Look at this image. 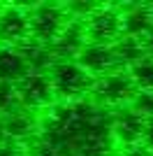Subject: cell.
Segmentation results:
<instances>
[{"label": "cell", "instance_id": "obj_7", "mask_svg": "<svg viewBox=\"0 0 153 156\" xmlns=\"http://www.w3.org/2000/svg\"><path fill=\"white\" fill-rule=\"evenodd\" d=\"M30 40L28 9L21 5L0 7V47H21Z\"/></svg>", "mask_w": 153, "mask_h": 156}, {"label": "cell", "instance_id": "obj_3", "mask_svg": "<svg viewBox=\"0 0 153 156\" xmlns=\"http://www.w3.org/2000/svg\"><path fill=\"white\" fill-rule=\"evenodd\" d=\"M72 21L65 5H35L28 9V23H30V40L37 44L51 47L58 40V35L65 30V26Z\"/></svg>", "mask_w": 153, "mask_h": 156}, {"label": "cell", "instance_id": "obj_17", "mask_svg": "<svg viewBox=\"0 0 153 156\" xmlns=\"http://www.w3.org/2000/svg\"><path fill=\"white\" fill-rule=\"evenodd\" d=\"M19 107L16 103V93H14V84L0 82V117H5L9 112H14Z\"/></svg>", "mask_w": 153, "mask_h": 156}, {"label": "cell", "instance_id": "obj_16", "mask_svg": "<svg viewBox=\"0 0 153 156\" xmlns=\"http://www.w3.org/2000/svg\"><path fill=\"white\" fill-rule=\"evenodd\" d=\"M130 107L144 119H153V91H137Z\"/></svg>", "mask_w": 153, "mask_h": 156}, {"label": "cell", "instance_id": "obj_13", "mask_svg": "<svg viewBox=\"0 0 153 156\" xmlns=\"http://www.w3.org/2000/svg\"><path fill=\"white\" fill-rule=\"evenodd\" d=\"M2 124H5V137L7 140H25V137L35 135V119L28 110L23 107H16L14 112L2 117Z\"/></svg>", "mask_w": 153, "mask_h": 156}, {"label": "cell", "instance_id": "obj_10", "mask_svg": "<svg viewBox=\"0 0 153 156\" xmlns=\"http://www.w3.org/2000/svg\"><path fill=\"white\" fill-rule=\"evenodd\" d=\"M86 44V33H83V21L72 16V21L65 26V30L58 35V40L51 44V51L56 61H65L67 56H76Z\"/></svg>", "mask_w": 153, "mask_h": 156}, {"label": "cell", "instance_id": "obj_11", "mask_svg": "<svg viewBox=\"0 0 153 156\" xmlns=\"http://www.w3.org/2000/svg\"><path fill=\"white\" fill-rule=\"evenodd\" d=\"M121 30L125 37L144 40L153 30V14L148 5H134L121 12Z\"/></svg>", "mask_w": 153, "mask_h": 156}, {"label": "cell", "instance_id": "obj_22", "mask_svg": "<svg viewBox=\"0 0 153 156\" xmlns=\"http://www.w3.org/2000/svg\"><path fill=\"white\" fill-rule=\"evenodd\" d=\"M5 124H2V117H0V142H5Z\"/></svg>", "mask_w": 153, "mask_h": 156}, {"label": "cell", "instance_id": "obj_2", "mask_svg": "<svg viewBox=\"0 0 153 156\" xmlns=\"http://www.w3.org/2000/svg\"><path fill=\"white\" fill-rule=\"evenodd\" d=\"M49 79L53 93L63 98L65 103L83 100V96L93 91V82H95V77H90L76 61H56L49 68Z\"/></svg>", "mask_w": 153, "mask_h": 156}, {"label": "cell", "instance_id": "obj_21", "mask_svg": "<svg viewBox=\"0 0 153 156\" xmlns=\"http://www.w3.org/2000/svg\"><path fill=\"white\" fill-rule=\"evenodd\" d=\"M141 42H144V49H146V56H151V58H153V30L148 33V35H146L144 40H141Z\"/></svg>", "mask_w": 153, "mask_h": 156}, {"label": "cell", "instance_id": "obj_9", "mask_svg": "<svg viewBox=\"0 0 153 156\" xmlns=\"http://www.w3.org/2000/svg\"><path fill=\"white\" fill-rule=\"evenodd\" d=\"M76 63L95 79L102 77V75H109V72H114V70H121L118 63H116V56H114L111 47L90 44V42H86L83 49L76 54Z\"/></svg>", "mask_w": 153, "mask_h": 156}, {"label": "cell", "instance_id": "obj_20", "mask_svg": "<svg viewBox=\"0 0 153 156\" xmlns=\"http://www.w3.org/2000/svg\"><path fill=\"white\" fill-rule=\"evenodd\" d=\"M141 144L146 147V149L153 151V119H146V124H144V135H141Z\"/></svg>", "mask_w": 153, "mask_h": 156}, {"label": "cell", "instance_id": "obj_5", "mask_svg": "<svg viewBox=\"0 0 153 156\" xmlns=\"http://www.w3.org/2000/svg\"><path fill=\"white\" fill-rule=\"evenodd\" d=\"M83 33L86 42L90 44H104L111 47L116 40L123 37L121 30V12L109 5H97L90 14L83 16Z\"/></svg>", "mask_w": 153, "mask_h": 156}, {"label": "cell", "instance_id": "obj_15", "mask_svg": "<svg viewBox=\"0 0 153 156\" xmlns=\"http://www.w3.org/2000/svg\"><path fill=\"white\" fill-rule=\"evenodd\" d=\"M127 75H130V79H132L137 91H153V58L151 56H146L139 63L130 65Z\"/></svg>", "mask_w": 153, "mask_h": 156}, {"label": "cell", "instance_id": "obj_8", "mask_svg": "<svg viewBox=\"0 0 153 156\" xmlns=\"http://www.w3.org/2000/svg\"><path fill=\"white\" fill-rule=\"evenodd\" d=\"M144 124H146V119L141 117V114H137L130 105L127 107H118L111 114V135H114L116 144L132 147V144L141 142Z\"/></svg>", "mask_w": 153, "mask_h": 156}, {"label": "cell", "instance_id": "obj_1", "mask_svg": "<svg viewBox=\"0 0 153 156\" xmlns=\"http://www.w3.org/2000/svg\"><path fill=\"white\" fill-rule=\"evenodd\" d=\"M111 112L95 103L51 105L25 156H114Z\"/></svg>", "mask_w": 153, "mask_h": 156}, {"label": "cell", "instance_id": "obj_18", "mask_svg": "<svg viewBox=\"0 0 153 156\" xmlns=\"http://www.w3.org/2000/svg\"><path fill=\"white\" fill-rule=\"evenodd\" d=\"M0 156H25V151L16 142L5 140V142H0Z\"/></svg>", "mask_w": 153, "mask_h": 156}, {"label": "cell", "instance_id": "obj_14", "mask_svg": "<svg viewBox=\"0 0 153 156\" xmlns=\"http://www.w3.org/2000/svg\"><path fill=\"white\" fill-rule=\"evenodd\" d=\"M111 49H114L118 68H130V65L139 63L141 58H146V49H144V42L139 37H125L123 35L121 40H116L111 44Z\"/></svg>", "mask_w": 153, "mask_h": 156}, {"label": "cell", "instance_id": "obj_23", "mask_svg": "<svg viewBox=\"0 0 153 156\" xmlns=\"http://www.w3.org/2000/svg\"><path fill=\"white\" fill-rule=\"evenodd\" d=\"M151 14H153V5H151Z\"/></svg>", "mask_w": 153, "mask_h": 156}, {"label": "cell", "instance_id": "obj_4", "mask_svg": "<svg viewBox=\"0 0 153 156\" xmlns=\"http://www.w3.org/2000/svg\"><path fill=\"white\" fill-rule=\"evenodd\" d=\"M93 96H95V105L100 107H123L130 105L132 98L137 96L132 79L127 75V70H114L109 75H102L93 82Z\"/></svg>", "mask_w": 153, "mask_h": 156}, {"label": "cell", "instance_id": "obj_6", "mask_svg": "<svg viewBox=\"0 0 153 156\" xmlns=\"http://www.w3.org/2000/svg\"><path fill=\"white\" fill-rule=\"evenodd\" d=\"M14 93H16L19 107H23V110H28V112L51 107L53 100H56L51 79L44 72H28L23 79H19V82L14 84Z\"/></svg>", "mask_w": 153, "mask_h": 156}, {"label": "cell", "instance_id": "obj_12", "mask_svg": "<svg viewBox=\"0 0 153 156\" xmlns=\"http://www.w3.org/2000/svg\"><path fill=\"white\" fill-rule=\"evenodd\" d=\"M28 72H30V68L16 47H0V82L16 84Z\"/></svg>", "mask_w": 153, "mask_h": 156}, {"label": "cell", "instance_id": "obj_19", "mask_svg": "<svg viewBox=\"0 0 153 156\" xmlns=\"http://www.w3.org/2000/svg\"><path fill=\"white\" fill-rule=\"evenodd\" d=\"M121 156H153V151L146 149L141 142H137V144H132V147H125Z\"/></svg>", "mask_w": 153, "mask_h": 156}]
</instances>
